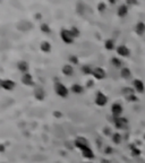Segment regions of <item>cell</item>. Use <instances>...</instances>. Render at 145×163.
Here are the masks:
<instances>
[{
	"label": "cell",
	"mask_w": 145,
	"mask_h": 163,
	"mask_svg": "<svg viewBox=\"0 0 145 163\" xmlns=\"http://www.w3.org/2000/svg\"><path fill=\"white\" fill-rule=\"evenodd\" d=\"M127 12H128V9H127V7L125 5H122V6H120L118 8V15H119L120 17H124L127 14Z\"/></svg>",
	"instance_id": "44dd1931"
},
{
	"label": "cell",
	"mask_w": 145,
	"mask_h": 163,
	"mask_svg": "<svg viewBox=\"0 0 145 163\" xmlns=\"http://www.w3.org/2000/svg\"><path fill=\"white\" fill-rule=\"evenodd\" d=\"M114 124H116V126L118 127V128H124L125 126H126L127 121L124 118H120V117H118V118H116L114 119Z\"/></svg>",
	"instance_id": "ac0fdd59"
},
{
	"label": "cell",
	"mask_w": 145,
	"mask_h": 163,
	"mask_svg": "<svg viewBox=\"0 0 145 163\" xmlns=\"http://www.w3.org/2000/svg\"><path fill=\"white\" fill-rule=\"evenodd\" d=\"M32 27H33V25H32L30 22H27V20H20L18 24H17V28L22 32L28 31V30H31Z\"/></svg>",
	"instance_id": "ba28073f"
},
{
	"label": "cell",
	"mask_w": 145,
	"mask_h": 163,
	"mask_svg": "<svg viewBox=\"0 0 145 163\" xmlns=\"http://www.w3.org/2000/svg\"><path fill=\"white\" fill-rule=\"evenodd\" d=\"M107 102H108V98L103 94L102 92H98V93H96V95H95V103H96V106L103 107V106L107 104Z\"/></svg>",
	"instance_id": "277c9868"
},
{
	"label": "cell",
	"mask_w": 145,
	"mask_h": 163,
	"mask_svg": "<svg viewBox=\"0 0 145 163\" xmlns=\"http://www.w3.org/2000/svg\"><path fill=\"white\" fill-rule=\"evenodd\" d=\"M120 75H121L122 78H129V77L132 76V73H130V70H129L128 68H122L121 69Z\"/></svg>",
	"instance_id": "ffe728a7"
},
{
	"label": "cell",
	"mask_w": 145,
	"mask_h": 163,
	"mask_svg": "<svg viewBox=\"0 0 145 163\" xmlns=\"http://www.w3.org/2000/svg\"><path fill=\"white\" fill-rule=\"evenodd\" d=\"M117 52H118V55H120L121 57L129 56V49L127 48L126 45H119V47L117 48Z\"/></svg>",
	"instance_id": "4fadbf2b"
},
{
	"label": "cell",
	"mask_w": 145,
	"mask_h": 163,
	"mask_svg": "<svg viewBox=\"0 0 145 163\" xmlns=\"http://www.w3.org/2000/svg\"><path fill=\"white\" fill-rule=\"evenodd\" d=\"M69 63H73V65H77V63H78V59H77V57L70 56L69 57Z\"/></svg>",
	"instance_id": "f1b7e54d"
},
{
	"label": "cell",
	"mask_w": 145,
	"mask_h": 163,
	"mask_svg": "<svg viewBox=\"0 0 145 163\" xmlns=\"http://www.w3.org/2000/svg\"><path fill=\"white\" fill-rule=\"evenodd\" d=\"M70 32H71V34H73L74 38H78V35H79V31L77 30V27L73 26V27L70 28Z\"/></svg>",
	"instance_id": "d4e9b609"
},
{
	"label": "cell",
	"mask_w": 145,
	"mask_h": 163,
	"mask_svg": "<svg viewBox=\"0 0 145 163\" xmlns=\"http://www.w3.org/2000/svg\"><path fill=\"white\" fill-rule=\"evenodd\" d=\"M77 13L78 14L84 13V5L81 4V2H78V4H77Z\"/></svg>",
	"instance_id": "83f0119b"
},
{
	"label": "cell",
	"mask_w": 145,
	"mask_h": 163,
	"mask_svg": "<svg viewBox=\"0 0 145 163\" xmlns=\"http://www.w3.org/2000/svg\"><path fill=\"white\" fill-rule=\"evenodd\" d=\"M98 8H99V12H103L104 9H106V5L104 4H99V6H98Z\"/></svg>",
	"instance_id": "f546056e"
},
{
	"label": "cell",
	"mask_w": 145,
	"mask_h": 163,
	"mask_svg": "<svg viewBox=\"0 0 145 163\" xmlns=\"http://www.w3.org/2000/svg\"><path fill=\"white\" fill-rule=\"evenodd\" d=\"M85 163H92V162H85Z\"/></svg>",
	"instance_id": "4dcf8cb0"
},
{
	"label": "cell",
	"mask_w": 145,
	"mask_h": 163,
	"mask_svg": "<svg viewBox=\"0 0 145 163\" xmlns=\"http://www.w3.org/2000/svg\"><path fill=\"white\" fill-rule=\"evenodd\" d=\"M61 71H63V75L67 76V77H70V76L74 75V68H73V66H71V65H69V63H67V65L63 66Z\"/></svg>",
	"instance_id": "8fae6325"
},
{
	"label": "cell",
	"mask_w": 145,
	"mask_h": 163,
	"mask_svg": "<svg viewBox=\"0 0 145 163\" xmlns=\"http://www.w3.org/2000/svg\"><path fill=\"white\" fill-rule=\"evenodd\" d=\"M33 94H34V98L39 101H42L45 98V91L43 90V87H41V86H36V87L34 88V92H33Z\"/></svg>",
	"instance_id": "8992f818"
},
{
	"label": "cell",
	"mask_w": 145,
	"mask_h": 163,
	"mask_svg": "<svg viewBox=\"0 0 145 163\" xmlns=\"http://www.w3.org/2000/svg\"><path fill=\"white\" fill-rule=\"evenodd\" d=\"M111 63H112V65H114V67H120L121 66V61H120L119 59H117V58H112Z\"/></svg>",
	"instance_id": "4316f807"
},
{
	"label": "cell",
	"mask_w": 145,
	"mask_h": 163,
	"mask_svg": "<svg viewBox=\"0 0 145 163\" xmlns=\"http://www.w3.org/2000/svg\"><path fill=\"white\" fill-rule=\"evenodd\" d=\"M71 92L73 93H75V94H81L83 93V91H84V87H83L81 84H74V85H71Z\"/></svg>",
	"instance_id": "2e32d148"
},
{
	"label": "cell",
	"mask_w": 145,
	"mask_h": 163,
	"mask_svg": "<svg viewBox=\"0 0 145 163\" xmlns=\"http://www.w3.org/2000/svg\"><path fill=\"white\" fill-rule=\"evenodd\" d=\"M112 140H114V143H116V144H119L120 142H121V136H120L119 134H114V137H112Z\"/></svg>",
	"instance_id": "484cf974"
},
{
	"label": "cell",
	"mask_w": 145,
	"mask_h": 163,
	"mask_svg": "<svg viewBox=\"0 0 145 163\" xmlns=\"http://www.w3.org/2000/svg\"><path fill=\"white\" fill-rule=\"evenodd\" d=\"M82 153H83V156L86 157V159H93L94 157V154H93V151L90 148V146L88 147H85V148H83Z\"/></svg>",
	"instance_id": "9a60e30c"
},
{
	"label": "cell",
	"mask_w": 145,
	"mask_h": 163,
	"mask_svg": "<svg viewBox=\"0 0 145 163\" xmlns=\"http://www.w3.org/2000/svg\"><path fill=\"white\" fill-rule=\"evenodd\" d=\"M53 87H55V92L58 96H60V98H67L68 96L69 91H68L67 86H65L61 82H56Z\"/></svg>",
	"instance_id": "6da1fadb"
},
{
	"label": "cell",
	"mask_w": 145,
	"mask_h": 163,
	"mask_svg": "<svg viewBox=\"0 0 145 163\" xmlns=\"http://www.w3.org/2000/svg\"><path fill=\"white\" fill-rule=\"evenodd\" d=\"M60 38L63 40V42H65L66 44H70L74 42V36L71 34L70 30H67V28H63L60 31Z\"/></svg>",
	"instance_id": "7a4b0ae2"
},
{
	"label": "cell",
	"mask_w": 145,
	"mask_h": 163,
	"mask_svg": "<svg viewBox=\"0 0 145 163\" xmlns=\"http://www.w3.org/2000/svg\"><path fill=\"white\" fill-rule=\"evenodd\" d=\"M111 112H112V114L116 118H118V117H120V114L122 113V107L120 106L119 103H114L111 107Z\"/></svg>",
	"instance_id": "30bf717a"
},
{
	"label": "cell",
	"mask_w": 145,
	"mask_h": 163,
	"mask_svg": "<svg viewBox=\"0 0 145 163\" xmlns=\"http://www.w3.org/2000/svg\"><path fill=\"white\" fill-rule=\"evenodd\" d=\"M134 86L135 88L137 90V92H144V84H143V82L139 81V79H136V81H134Z\"/></svg>",
	"instance_id": "e0dca14e"
},
{
	"label": "cell",
	"mask_w": 145,
	"mask_h": 163,
	"mask_svg": "<svg viewBox=\"0 0 145 163\" xmlns=\"http://www.w3.org/2000/svg\"><path fill=\"white\" fill-rule=\"evenodd\" d=\"M17 68L20 73H23V74H26V73H28V69H30V66H28V63L24 61V60H22V61H19L17 63Z\"/></svg>",
	"instance_id": "7c38bea8"
},
{
	"label": "cell",
	"mask_w": 145,
	"mask_h": 163,
	"mask_svg": "<svg viewBox=\"0 0 145 163\" xmlns=\"http://www.w3.org/2000/svg\"><path fill=\"white\" fill-rule=\"evenodd\" d=\"M92 75L94 76L96 79H103L106 77V71L103 68H100V67H96V68L93 69V73Z\"/></svg>",
	"instance_id": "9c48e42d"
},
{
	"label": "cell",
	"mask_w": 145,
	"mask_h": 163,
	"mask_svg": "<svg viewBox=\"0 0 145 163\" xmlns=\"http://www.w3.org/2000/svg\"><path fill=\"white\" fill-rule=\"evenodd\" d=\"M20 82H22V84L25 85V86H34V85H35L34 79H33V76H32L30 73L23 74V75H22V78H20Z\"/></svg>",
	"instance_id": "3957f363"
},
{
	"label": "cell",
	"mask_w": 145,
	"mask_h": 163,
	"mask_svg": "<svg viewBox=\"0 0 145 163\" xmlns=\"http://www.w3.org/2000/svg\"><path fill=\"white\" fill-rule=\"evenodd\" d=\"M0 87L6 90V91H13L15 88V82L12 79H1Z\"/></svg>",
	"instance_id": "5b68a950"
},
{
	"label": "cell",
	"mask_w": 145,
	"mask_h": 163,
	"mask_svg": "<svg viewBox=\"0 0 145 163\" xmlns=\"http://www.w3.org/2000/svg\"><path fill=\"white\" fill-rule=\"evenodd\" d=\"M106 49H107V50H114V40H107V41H106Z\"/></svg>",
	"instance_id": "603a6c76"
},
{
	"label": "cell",
	"mask_w": 145,
	"mask_h": 163,
	"mask_svg": "<svg viewBox=\"0 0 145 163\" xmlns=\"http://www.w3.org/2000/svg\"><path fill=\"white\" fill-rule=\"evenodd\" d=\"M136 32H137V34H139V35H142V34L144 33L145 32V25L143 24V23H138V24H137Z\"/></svg>",
	"instance_id": "7402d4cb"
},
{
	"label": "cell",
	"mask_w": 145,
	"mask_h": 163,
	"mask_svg": "<svg viewBox=\"0 0 145 163\" xmlns=\"http://www.w3.org/2000/svg\"><path fill=\"white\" fill-rule=\"evenodd\" d=\"M40 49L42 52H45V53H49L51 51V44L50 42L48 41H42L41 42V45H40Z\"/></svg>",
	"instance_id": "5bb4252c"
},
{
	"label": "cell",
	"mask_w": 145,
	"mask_h": 163,
	"mask_svg": "<svg viewBox=\"0 0 145 163\" xmlns=\"http://www.w3.org/2000/svg\"><path fill=\"white\" fill-rule=\"evenodd\" d=\"M82 71L84 74L88 75V74H92V73H93V69L91 68L90 66H86V65H85V66H83L82 67Z\"/></svg>",
	"instance_id": "cb8c5ba5"
},
{
	"label": "cell",
	"mask_w": 145,
	"mask_h": 163,
	"mask_svg": "<svg viewBox=\"0 0 145 163\" xmlns=\"http://www.w3.org/2000/svg\"><path fill=\"white\" fill-rule=\"evenodd\" d=\"M40 30H41V32H42V33H45V34H49V33H51L50 26L48 25L47 23H42V24H41V26H40Z\"/></svg>",
	"instance_id": "d6986e66"
},
{
	"label": "cell",
	"mask_w": 145,
	"mask_h": 163,
	"mask_svg": "<svg viewBox=\"0 0 145 163\" xmlns=\"http://www.w3.org/2000/svg\"><path fill=\"white\" fill-rule=\"evenodd\" d=\"M74 145L76 147H78L79 150H83L85 147H88V142L84 137H77L74 142Z\"/></svg>",
	"instance_id": "52a82bcc"
}]
</instances>
